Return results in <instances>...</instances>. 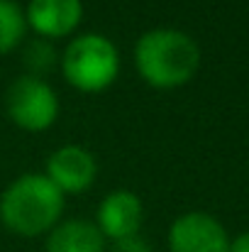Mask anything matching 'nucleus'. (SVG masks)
Instances as JSON below:
<instances>
[{
  "instance_id": "obj_1",
  "label": "nucleus",
  "mask_w": 249,
  "mask_h": 252,
  "mask_svg": "<svg viewBox=\"0 0 249 252\" xmlns=\"http://www.w3.org/2000/svg\"><path fill=\"white\" fill-rule=\"evenodd\" d=\"M135 64L142 79L154 88L188 84L200 64V49L193 37L178 30H149L135 47Z\"/></svg>"
},
{
  "instance_id": "obj_2",
  "label": "nucleus",
  "mask_w": 249,
  "mask_h": 252,
  "mask_svg": "<svg viewBox=\"0 0 249 252\" xmlns=\"http://www.w3.org/2000/svg\"><path fill=\"white\" fill-rule=\"evenodd\" d=\"M64 211V193L47 174H22L0 198V220L22 238L54 228Z\"/></svg>"
},
{
  "instance_id": "obj_3",
  "label": "nucleus",
  "mask_w": 249,
  "mask_h": 252,
  "mask_svg": "<svg viewBox=\"0 0 249 252\" xmlns=\"http://www.w3.org/2000/svg\"><path fill=\"white\" fill-rule=\"evenodd\" d=\"M66 81L85 93L103 91L115 81L120 71V57L115 44L103 34H81L76 37L61 59Z\"/></svg>"
},
{
  "instance_id": "obj_4",
  "label": "nucleus",
  "mask_w": 249,
  "mask_h": 252,
  "mask_svg": "<svg viewBox=\"0 0 249 252\" xmlns=\"http://www.w3.org/2000/svg\"><path fill=\"white\" fill-rule=\"evenodd\" d=\"M7 113L17 127L42 132L56 120L59 98L52 86L44 84L39 76H20L7 88Z\"/></svg>"
},
{
  "instance_id": "obj_5",
  "label": "nucleus",
  "mask_w": 249,
  "mask_h": 252,
  "mask_svg": "<svg viewBox=\"0 0 249 252\" xmlns=\"http://www.w3.org/2000/svg\"><path fill=\"white\" fill-rule=\"evenodd\" d=\"M171 252H230V238L210 213H183L168 228Z\"/></svg>"
},
{
  "instance_id": "obj_6",
  "label": "nucleus",
  "mask_w": 249,
  "mask_h": 252,
  "mask_svg": "<svg viewBox=\"0 0 249 252\" xmlns=\"http://www.w3.org/2000/svg\"><path fill=\"white\" fill-rule=\"evenodd\" d=\"M142 201L132 191H112L103 198L98 208V230L103 238L122 240L130 235H137L142 225Z\"/></svg>"
},
{
  "instance_id": "obj_7",
  "label": "nucleus",
  "mask_w": 249,
  "mask_h": 252,
  "mask_svg": "<svg viewBox=\"0 0 249 252\" xmlns=\"http://www.w3.org/2000/svg\"><path fill=\"white\" fill-rule=\"evenodd\" d=\"M95 159L88 150L76 147V145H66L61 150H56L49 162H47V176L56 184V189L64 193H79L85 191L93 179H95Z\"/></svg>"
},
{
  "instance_id": "obj_8",
  "label": "nucleus",
  "mask_w": 249,
  "mask_h": 252,
  "mask_svg": "<svg viewBox=\"0 0 249 252\" xmlns=\"http://www.w3.org/2000/svg\"><path fill=\"white\" fill-rule=\"evenodd\" d=\"M83 17L81 0H29L27 25L44 37H64L79 27Z\"/></svg>"
},
{
  "instance_id": "obj_9",
  "label": "nucleus",
  "mask_w": 249,
  "mask_h": 252,
  "mask_svg": "<svg viewBox=\"0 0 249 252\" xmlns=\"http://www.w3.org/2000/svg\"><path fill=\"white\" fill-rule=\"evenodd\" d=\"M47 252H105V238L95 223L66 220L52 230Z\"/></svg>"
},
{
  "instance_id": "obj_10",
  "label": "nucleus",
  "mask_w": 249,
  "mask_h": 252,
  "mask_svg": "<svg viewBox=\"0 0 249 252\" xmlns=\"http://www.w3.org/2000/svg\"><path fill=\"white\" fill-rule=\"evenodd\" d=\"M27 20L22 10L12 0H0V54L17 47V42L25 37Z\"/></svg>"
},
{
  "instance_id": "obj_11",
  "label": "nucleus",
  "mask_w": 249,
  "mask_h": 252,
  "mask_svg": "<svg viewBox=\"0 0 249 252\" xmlns=\"http://www.w3.org/2000/svg\"><path fill=\"white\" fill-rule=\"evenodd\" d=\"M110 252H154L149 248V243L139 235H130V238H122V240H115L112 250Z\"/></svg>"
},
{
  "instance_id": "obj_12",
  "label": "nucleus",
  "mask_w": 249,
  "mask_h": 252,
  "mask_svg": "<svg viewBox=\"0 0 249 252\" xmlns=\"http://www.w3.org/2000/svg\"><path fill=\"white\" fill-rule=\"evenodd\" d=\"M230 252H249V233L237 235V238L230 243Z\"/></svg>"
}]
</instances>
